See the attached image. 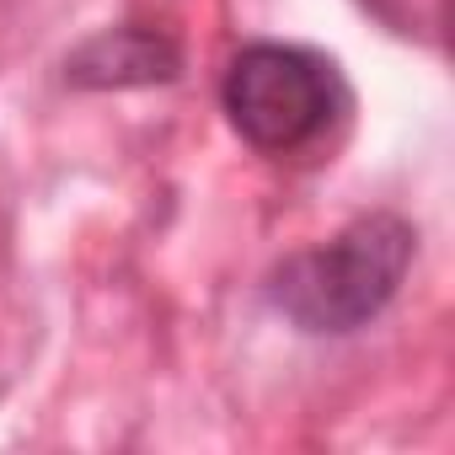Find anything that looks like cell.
<instances>
[{"instance_id": "1", "label": "cell", "mask_w": 455, "mask_h": 455, "mask_svg": "<svg viewBox=\"0 0 455 455\" xmlns=\"http://www.w3.org/2000/svg\"><path fill=\"white\" fill-rule=\"evenodd\" d=\"M412 247L418 236L402 214H359L332 242L284 258L268 284V300L300 332L316 338L359 332L396 300L412 268Z\"/></svg>"}, {"instance_id": "2", "label": "cell", "mask_w": 455, "mask_h": 455, "mask_svg": "<svg viewBox=\"0 0 455 455\" xmlns=\"http://www.w3.org/2000/svg\"><path fill=\"white\" fill-rule=\"evenodd\" d=\"M220 102H225L231 129L252 150L290 156L332 124L338 70H332V60L295 49V44H252L225 70Z\"/></svg>"}, {"instance_id": "3", "label": "cell", "mask_w": 455, "mask_h": 455, "mask_svg": "<svg viewBox=\"0 0 455 455\" xmlns=\"http://www.w3.org/2000/svg\"><path fill=\"white\" fill-rule=\"evenodd\" d=\"M182 54L166 33L156 28H108L97 38H86L70 60H65V81L81 92H113V86H156V81H177Z\"/></svg>"}, {"instance_id": "4", "label": "cell", "mask_w": 455, "mask_h": 455, "mask_svg": "<svg viewBox=\"0 0 455 455\" xmlns=\"http://www.w3.org/2000/svg\"><path fill=\"white\" fill-rule=\"evenodd\" d=\"M364 6H375L380 17H391V0H364Z\"/></svg>"}]
</instances>
